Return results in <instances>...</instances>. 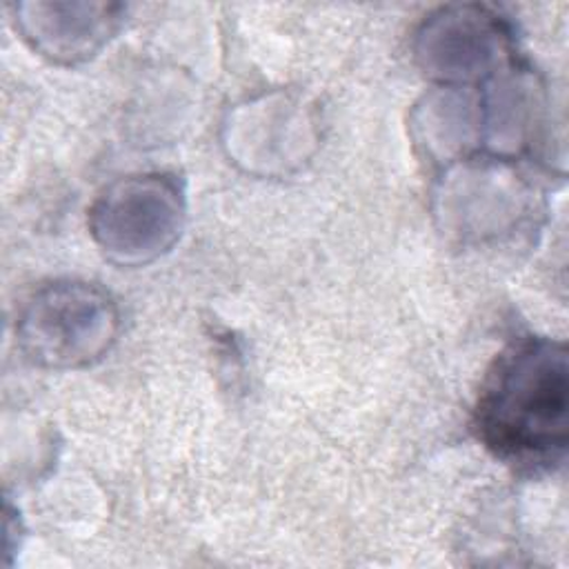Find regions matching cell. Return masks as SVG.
<instances>
[{"label":"cell","instance_id":"1","mask_svg":"<svg viewBox=\"0 0 569 569\" xmlns=\"http://www.w3.org/2000/svg\"><path fill=\"white\" fill-rule=\"evenodd\" d=\"M478 438L498 458L520 465L556 460L569 436V360L562 342L525 338L489 369L478 405Z\"/></svg>","mask_w":569,"mask_h":569},{"label":"cell","instance_id":"2","mask_svg":"<svg viewBox=\"0 0 569 569\" xmlns=\"http://www.w3.org/2000/svg\"><path fill=\"white\" fill-rule=\"evenodd\" d=\"M24 340L33 358L73 365L91 356L116 320L111 302L87 284H60L33 300Z\"/></svg>","mask_w":569,"mask_h":569}]
</instances>
